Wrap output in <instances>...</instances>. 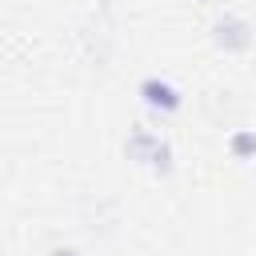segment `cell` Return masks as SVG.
I'll return each mask as SVG.
<instances>
[{
  "mask_svg": "<svg viewBox=\"0 0 256 256\" xmlns=\"http://www.w3.org/2000/svg\"><path fill=\"white\" fill-rule=\"evenodd\" d=\"M124 156H128L132 164L156 172V176H172V168H176V152H172L168 136H160V132L148 128V124H132V128H128V136H124Z\"/></svg>",
  "mask_w": 256,
  "mask_h": 256,
  "instance_id": "1",
  "label": "cell"
},
{
  "mask_svg": "<svg viewBox=\"0 0 256 256\" xmlns=\"http://www.w3.org/2000/svg\"><path fill=\"white\" fill-rule=\"evenodd\" d=\"M136 96H140V104H144L148 112H156V116H176V112L184 108V92H180L168 76H144V80L136 84Z\"/></svg>",
  "mask_w": 256,
  "mask_h": 256,
  "instance_id": "2",
  "label": "cell"
},
{
  "mask_svg": "<svg viewBox=\"0 0 256 256\" xmlns=\"http://www.w3.org/2000/svg\"><path fill=\"white\" fill-rule=\"evenodd\" d=\"M256 40V28L240 16V12H220L212 20V44L220 52H248Z\"/></svg>",
  "mask_w": 256,
  "mask_h": 256,
  "instance_id": "3",
  "label": "cell"
},
{
  "mask_svg": "<svg viewBox=\"0 0 256 256\" xmlns=\"http://www.w3.org/2000/svg\"><path fill=\"white\" fill-rule=\"evenodd\" d=\"M228 152H232V160H252L256 156V128H236L228 136Z\"/></svg>",
  "mask_w": 256,
  "mask_h": 256,
  "instance_id": "4",
  "label": "cell"
},
{
  "mask_svg": "<svg viewBox=\"0 0 256 256\" xmlns=\"http://www.w3.org/2000/svg\"><path fill=\"white\" fill-rule=\"evenodd\" d=\"M48 256H84V252H80V248H72V244H56Z\"/></svg>",
  "mask_w": 256,
  "mask_h": 256,
  "instance_id": "5",
  "label": "cell"
}]
</instances>
